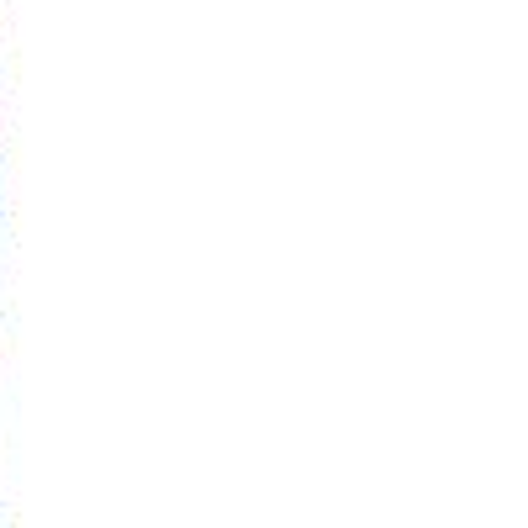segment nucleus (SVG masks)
<instances>
[]
</instances>
